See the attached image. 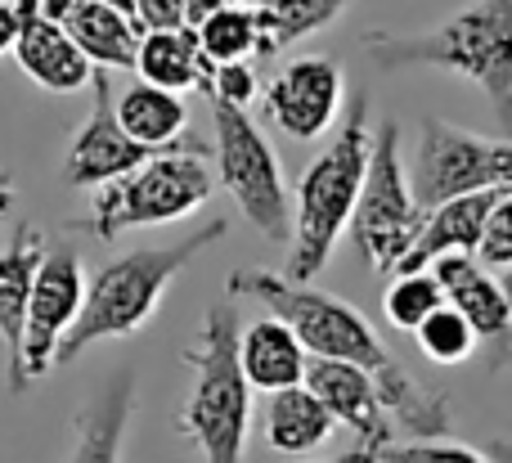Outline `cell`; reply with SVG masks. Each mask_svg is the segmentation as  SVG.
<instances>
[{"instance_id": "7402d4cb", "label": "cell", "mask_w": 512, "mask_h": 463, "mask_svg": "<svg viewBox=\"0 0 512 463\" xmlns=\"http://www.w3.org/2000/svg\"><path fill=\"white\" fill-rule=\"evenodd\" d=\"M216 63L203 54L198 32L176 27V32H144L140 36V54H135V72L140 81L162 90H207Z\"/></svg>"}, {"instance_id": "ffe728a7", "label": "cell", "mask_w": 512, "mask_h": 463, "mask_svg": "<svg viewBox=\"0 0 512 463\" xmlns=\"http://www.w3.org/2000/svg\"><path fill=\"white\" fill-rule=\"evenodd\" d=\"M117 122L126 126V135L149 149H216L212 140L189 131V104L176 90L135 81L117 95Z\"/></svg>"}, {"instance_id": "f1b7e54d", "label": "cell", "mask_w": 512, "mask_h": 463, "mask_svg": "<svg viewBox=\"0 0 512 463\" xmlns=\"http://www.w3.org/2000/svg\"><path fill=\"white\" fill-rule=\"evenodd\" d=\"M207 104H234V108H248L256 95H261V77H256L252 59L239 63H216L212 77H207Z\"/></svg>"}, {"instance_id": "1f68e13d", "label": "cell", "mask_w": 512, "mask_h": 463, "mask_svg": "<svg viewBox=\"0 0 512 463\" xmlns=\"http://www.w3.org/2000/svg\"><path fill=\"white\" fill-rule=\"evenodd\" d=\"M45 0H0V54L14 50L18 32H23V18L41 14Z\"/></svg>"}, {"instance_id": "484cf974", "label": "cell", "mask_w": 512, "mask_h": 463, "mask_svg": "<svg viewBox=\"0 0 512 463\" xmlns=\"http://www.w3.org/2000/svg\"><path fill=\"white\" fill-rule=\"evenodd\" d=\"M414 342H418V351H423L432 365H445V369L468 365V360L481 351V342H477V333H472V324L463 320V315L454 311L450 302L436 306V311L427 315L423 324H418V329H414Z\"/></svg>"}, {"instance_id": "8fae6325", "label": "cell", "mask_w": 512, "mask_h": 463, "mask_svg": "<svg viewBox=\"0 0 512 463\" xmlns=\"http://www.w3.org/2000/svg\"><path fill=\"white\" fill-rule=\"evenodd\" d=\"M158 153H167V149H149V144L126 135V126L117 122L113 77L95 68V77H90V113H86V122H81V131L72 135V144L63 149V167H59L63 185L104 189V185H113V180L131 176L144 162H153ZM198 153L212 158L216 149H198Z\"/></svg>"}, {"instance_id": "cb8c5ba5", "label": "cell", "mask_w": 512, "mask_h": 463, "mask_svg": "<svg viewBox=\"0 0 512 463\" xmlns=\"http://www.w3.org/2000/svg\"><path fill=\"white\" fill-rule=\"evenodd\" d=\"M248 5L261 18V59H270V54H283L288 45L333 27L351 0H248Z\"/></svg>"}, {"instance_id": "ba28073f", "label": "cell", "mask_w": 512, "mask_h": 463, "mask_svg": "<svg viewBox=\"0 0 512 463\" xmlns=\"http://www.w3.org/2000/svg\"><path fill=\"white\" fill-rule=\"evenodd\" d=\"M216 122V171H221L225 194L243 212V221L265 243H292V198L283 180L279 153L261 135V126L248 117V108L212 104Z\"/></svg>"}, {"instance_id": "9c48e42d", "label": "cell", "mask_w": 512, "mask_h": 463, "mask_svg": "<svg viewBox=\"0 0 512 463\" xmlns=\"http://www.w3.org/2000/svg\"><path fill=\"white\" fill-rule=\"evenodd\" d=\"M409 185L423 216L463 194L512 189V140H486L445 117H423L409 158Z\"/></svg>"}, {"instance_id": "836d02e7", "label": "cell", "mask_w": 512, "mask_h": 463, "mask_svg": "<svg viewBox=\"0 0 512 463\" xmlns=\"http://www.w3.org/2000/svg\"><path fill=\"white\" fill-rule=\"evenodd\" d=\"M310 463H378V455L364 450V446H355V450H346V455H337V459H310Z\"/></svg>"}, {"instance_id": "3957f363", "label": "cell", "mask_w": 512, "mask_h": 463, "mask_svg": "<svg viewBox=\"0 0 512 463\" xmlns=\"http://www.w3.org/2000/svg\"><path fill=\"white\" fill-rule=\"evenodd\" d=\"M225 234H230V221L216 216V221L198 225L194 234H185V239H176V243H162V248H131V252H122V257H113L86 284V306H81L72 333L63 338L54 369L72 365V360H77L81 351H90L95 342H117V338L140 333L144 324L158 315L162 297H167L171 284L185 275L189 261H194L198 252H207L212 243H221Z\"/></svg>"}, {"instance_id": "52a82bcc", "label": "cell", "mask_w": 512, "mask_h": 463, "mask_svg": "<svg viewBox=\"0 0 512 463\" xmlns=\"http://www.w3.org/2000/svg\"><path fill=\"white\" fill-rule=\"evenodd\" d=\"M418 230H423V212L414 203V185H409V162L400 158V122L373 126V153L369 171H364L360 203L351 216V239L360 257L373 266V275L391 279L405 252L414 248Z\"/></svg>"}, {"instance_id": "f546056e", "label": "cell", "mask_w": 512, "mask_h": 463, "mask_svg": "<svg viewBox=\"0 0 512 463\" xmlns=\"http://www.w3.org/2000/svg\"><path fill=\"white\" fill-rule=\"evenodd\" d=\"M378 463H490V455L441 437V441H409V446H396V441H391V446L378 455Z\"/></svg>"}, {"instance_id": "6da1fadb", "label": "cell", "mask_w": 512, "mask_h": 463, "mask_svg": "<svg viewBox=\"0 0 512 463\" xmlns=\"http://www.w3.org/2000/svg\"><path fill=\"white\" fill-rule=\"evenodd\" d=\"M225 297H252L256 306H265L274 320H283L297 333L306 356L360 365L378 387L391 423H400L414 441L450 437V396L441 387L418 383L387 351V342L360 315V306H351L346 297L319 293V288L274 275V270H234L230 284H225Z\"/></svg>"}, {"instance_id": "5bb4252c", "label": "cell", "mask_w": 512, "mask_h": 463, "mask_svg": "<svg viewBox=\"0 0 512 463\" xmlns=\"http://www.w3.org/2000/svg\"><path fill=\"white\" fill-rule=\"evenodd\" d=\"M306 387L324 401V410L333 414V423H342V428L355 432V446L373 450V455H382V450L391 446V437H396V432H391V414H387V405H382L373 378L364 374L360 365L310 356Z\"/></svg>"}, {"instance_id": "44dd1931", "label": "cell", "mask_w": 512, "mask_h": 463, "mask_svg": "<svg viewBox=\"0 0 512 463\" xmlns=\"http://www.w3.org/2000/svg\"><path fill=\"white\" fill-rule=\"evenodd\" d=\"M239 365L252 392H283V387L306 383L310 356L288 324L265 315V320H252L239 333Z\"/></svg>"}, {"instance_id": "9a60e30c", "label": "cell", "mask_w": 512, "mask_h": 463, "mask_svg": "<svg viewBox=\"0 0 512 463\" xmlns=\"http://www.w3.org/2000/svg\"><path fill=\"white\" fill-rule=\"evenodd\" d=\"M135 401H140V378H135L131 365H122L72 414L68 463H126V437H131Z\"/></svg>"}, {"instance_id": "277c9868", "label": "cell", "mask_w": 512, "mask_h": 463, "mask_svg": "<svg viewBox=\"0 0 512 463\" xmlns=\"http://www.w3.org/2000/svg\"><path fill=\"white\" fill-rule=\"evenodd\" d=\"M369 153H373V99L355 95L337 135L328 140V149L297 180L288 270H283L288 279L310 284L319 270H328L337 239L351 230L355 203H360V189H364V171H369Z\"/></svg>"}, {"instance_id": "ac0fdd59", "label": "cell", "mask_w": 512, "mask_h": 463, "mask_svg": "<svg viewBox=\"0 0 512 463\" xmlns=\"http://www.w3.org/2000/svg\"><path fill=\"white\" fill-rule=\"evenodd\" d=\"M14 59H18V68L41 90H50V95H77V90H86L90 77H95V68H90V59L77 50V41H72L45 9L23 18V32H18V41H14Z\"/></svg>"}, {"instance_id": "5b68a950", "label": "cell", "mask_w": 512, "mask_h": 463, "mask_svg": "<svg viewBox=\"0 0 512 463\" xmlns=\"http://www.w3.org/2000/svg\"><path fill=\"white\" fill-rule=\"evenodd\" d=\"M239 333L243 324L234 297L212 302L198 342L180 356L194 369V387L176 419V432L203 455V463H243V446H248L252 383L239 365Z\"/></svg>"}, {"instance_id": "74e56055", "label": "cell", "mask_w": 512, "mask_h": 463, "mask_svg": "<svg viewBox=\"0 0 512 463\" xmlns=\"http://www.w3.org/2000/svg\"><path fill=\"white\" fill-rule=\"evenodd\" d=\"M9 203H14V194H0V216L9 212Z\"/></svg>"}, {"instance_id": "d590c367", "label": "cell", "mask_w": 512, "mask_h": 463, "mask_svg": "<svg viewBox=\"0 0 512 463\" xmlns=\"http://www.w3.org/2000/svg\"><path fill=\"white\" fill-rule=\"evenodd\" d=\"M99 5H113V9H126V14H131V0H99Z\"/></svg>"}, {"instance_id": "d4e9b609", "label": "cell", "mask_w": 512, "mask_h": 463, "mask_svg": "<svg viewBox=\"0 0 512 463\" xmlns=\"http://www.w3.org/2000/svg\"><path fill=\"white\" fill-rule=\"evenodd\" d=\"M198 45L212 63H239V59H261V18L252 5L230 0L221 14H212L198 27Z\"/></svg>"}, {"instance_id": "7c38bea8", "label": "cell", "mask_w": 512, "mask_h": 463, "mask_svg": "<svg viewBox=\"0 0 512 463\" xmlns=\"http://www.w3.org/2000/svg\"><path fill=\"white\" fill-rule=\"evenodd\" d=\"M342 99H346V72L328 54H301V59L283 63L261 86L265 117L297 144L328 135V126L342 113Z\"/></svg>"}, {"instance_id": "30bf717a", "label": "cell", "mask_w": 512, "mask_h": 463, "mask_svg": "<svg viewBox=\"0 0 512 463\" xmlns=\"http://www.w3.org/2000/svg\"><path fill=\"white\" fill-rule=\"evenodd\" d=\"M81 306H86V275H81V248L68 234L45 239V257L36 270L32 302H27V329H23V392L41 383L59 360L63 338L72 333Z\"/></svg>"}, {"instance_id": "7a4b0ae2", "label": "cell", "mask_w": 512, "mask_h": 463, "mask_svg": "<svg viewBox=\"0 0 512 463\" xmlns=\"http://www.w3.org/2000/svg\"><path fill=\"white\" fill-rule=\"evenodd\" d=\"M373 68H436L486 95L504 140H512V0H472L427 32L373 27L360 36Z\"/></svg>"}, {"instance_id": "d6986e66", "label": "cell", "mask_w": 512, "mask_h": 463, "mask_svg": "<svg viewBox=\"0 0 512 463\" xmlns=\"http://www.w3.org/2000/svg\"><path fill=\"white\" fill-rule=\"evenodd\" d=\"M499 189H486V194H463L450 198V203L432 207L423 216V230H418L414 248L405 252V261L396 266V275H414V270H427L436 257H450V252H468L477 257V243L486 234V216L495 207Z\"/></svg>"}, {"instance_id": "e0dca14e", "label": "cell", "mask_w": 512, "mask_h": 463, "mask_svg": "<svg viewBox=\"0 0 512 463\" xmlns=\"http://www.w3.org/2000/svg\"><path fill=\"white\" fill-rule=\"evenodd\" d=\"M45 14L77 41V50L99 72H135L140 54V27L126 9L99 5V0H45Z\"/></svg>"}, {"instance_id": "d6a6232c", "label": "cell", "mask_w": 512, "mask_h": 463, "mask_svg": "<svg viewBox=\"0 0 512 463\" xmlns=\"http://www.w3.org/2000/svg\"><path fill=\"white\" fill-rule=\"evenodd\" d=\"M225 5H230V0H185V27L198 32V27H203L212 14H221Z\"/></svg>"}, {"instance_id": "f35d334b", "label": "cell", "mask_w": 512, "mask_h": 463, "mask_svg": "<svg viewBox=\"0 0 512 463\" xmlns=\"http://www.w3.org/2000/svg\"><path fill=\"white\" fill-rule=\"evenodd\" d=\"M499 279H504V288H508V297H512V270H508V275H499Z\"/></svg>"}, {"instance_id": "4fadbf2b", "label": "cell", "mask_w": 512, "mask_h": 463, "mask_svg": "<svg viewBox=\"0 0 512 463\" xmlns=\"http://www.w3.org/2000/svg\"><path fill=\"white\" fill-rule=\"evenodd\" d=\"M441 284L445 302L472 324L477 342L490 351L486 369L499 374V369L512 360V297L504 288V279L495 270H486L477 257L468 252H450V257H436L427 266Z\"/></svg>"}, {"instance_id": "603a6c76", "label": "cell", "mask_w": 512, "mask_h": 463, "mask_svg": "<svg viewBox=\"0 0 512 463\" xmlns=\"http://www.w3.org/2000/svg\"><path fill=\"white\" fill-rule=\"evenodd\" d=\"M261 428L270 450H279V455H310V450H319L333 437L337 423L324 410V401L306 383H297V387H283V392H270Z\"/></svg>"}, {"instance_id": "8992f818", "label": "cell", "mask_w": 512, "mask_h": 463, "mask_svg": "<svg viewBox=\"0 0 512 463\" xmlns=\"http://www.w3.org/2000/svg\"><path fill=\"white\" fill-rule=\"evenodd\" d=\"M212 189H216V171L207 153L167 149L153 162L135 167L131 176L95 189L90 216L81 225L95 239H113V234L144 230V225H171L194 216L212 198Z\"/></svg>"}, {"instance_id": "e575fe53", "label": "cell", "mask_w": 512, "mask_h": 463, "mask_svg": "<svg viewBox=\"0 0 512 463\" xmlns=\"http://www.w3.org/2000/svg\"><path fill=\"white\" fill-rule=\"evenodd\" d=\"M486 455H490V463H512V441L508 437L486 441Z\"/></svg>"}, {"instance_id": "2e32d148", "label": "cell", "mask_w": 512, "mask_h": 463, "mask_svg": "<svg viewBox=\"0 0 512 463\" xmlns=\"http://www.w3.org/2000/svg\"><path fill=\"white\" fill-rule=\"evenodd\" d=\"M45 257V239L36 225H18L0 252V342H5V392L23 396V329H27V302H32L36 270Z\"/></svg>"}, {"instance_id": "4dcf8cb0", "label": "cell", "mask_w": 512, "mask_h": 463, "mask_svg": "<svg viewBox=\"0 0 512 463\" xmlns=\"http://www.w3.org/2000/svg\"><path fill=\"white\" fill-rule=\"evenodd\" d=\"M131 18L140 32H176L185 27V0H131Z\"/></svg>"}, {"instance_id": "83f0119b", "label": "cell", "mask_w": 512, "mask_h": 463, "mask_svg": "<svg viewBox=\"0 0 512 463\" xmlns=\"http://www.w3.org/2000/svg\"><path fill=\"white\" fill-rule=\"evenodd\" d=\"M477 261L486 270H499V275L512 270V189H499L495 207H490L486 234L477 243Z\"/></svg>"}, {"instance_id": "4316f807", "label": "cell", "mask_w": 512, "mask_h": 463, "mask_svg": "<svg viewBox=\"0 0 512 463\" xmlns=\"http://www.w3.org/2000/svg\"><path fill=\"white\" fill-rule=\"evenodd\" d=\"M436 306H445V293H441V284H436L432 270L391 275L387 293H382V315H387V324L400 329V333H414Z\"/></svg>"}, {"instance_id": "8d00e7d4", "label": "cell", "mask_w": 512, "mask_h": 463, "mask_svg": "<svg viewBox=\"0 0 512 463\" xmlns=\"http://www.w3.org/2000/svg\"><path fill=\"white\" fill-rule=\"evenodd\" d=\"M0 194H14V180H9L5 171H0Z\"/></svg>"}]
</instances>
